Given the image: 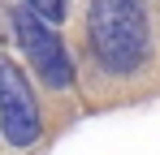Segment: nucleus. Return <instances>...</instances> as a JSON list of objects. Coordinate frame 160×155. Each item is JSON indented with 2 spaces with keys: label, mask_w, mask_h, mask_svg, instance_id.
<instances>
[{
  "label": "nucleus",
  "mask_w": 160,
  "mask_h": 155,
  "mask_svg": "<svg viewBox=\"0 0 160 155\" xmlns=\"http://www.w3.org/2000/svg\"><path fill=\"white\" fill-rule=\"evenodd\" d=\"M87 43L100 69L130 78L152 56V26L138 0H91L87 9Z\"/></svg>",
  "instance_id": "obj_1"
},
{
  "label": "nucleus",
  "mask_w": 160,
  "mask_h": 155,
  "mask_svg": "<svg viewBox=\"0 0 160 155\" xmlns=\"http://www.w3.org/2000/svg\"><path fill=\"white\" fill-rule=\"evenodd\" d=\"M13 35H18V43L26 52L30 69L39 73L43 86H52V91H65L69 82H74V60H69V52L61 43V35L52 30V22H43V17H35L26 4L13 13Z\"/></svg>",
  "instance_id": "obj_2"
},
{
  "label": "nucleus",
  "mask_w": 160,
  "mask_h": 155,
  "mask_svg": "<svg viewBox=\"0 0 160 155\" xmlns=\"http://www.w3.org/2000/svg\"><path fill=\"white\" fill-rule=\"evenodd\" d=\"M0 129L9 138V147H30L39 134H43V112H39V99L30 91L26 73L0 56Z\"/></svg>",
  "instance_id": "obj_3"
},
{
  "label": "nucleus",
  "mask_w": 160,
  "mask_h": 155,
  "mask_svg": "<svg viewBox=\"0 0 160 155\" xmlns=\"http://www.w3.org/2000/svg\"><path fill=\"white\" fill-rule=\"evenodd\" d=\"M26 9L30 13H35V17H43V22H61V17H65V13H69V9H65V0H26Z\"/></svg>",
  "instance_id": "obj_4"
}]
</instances>
